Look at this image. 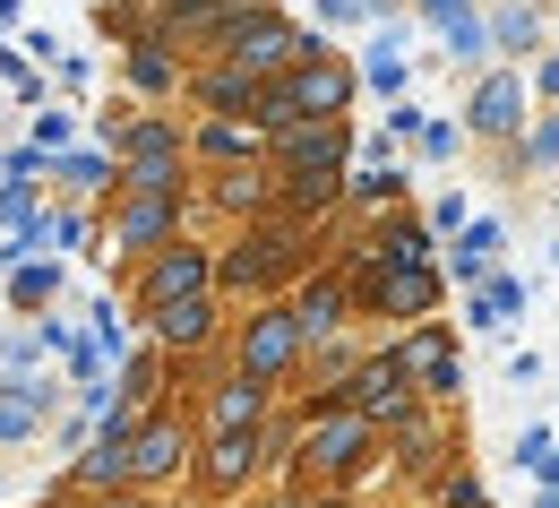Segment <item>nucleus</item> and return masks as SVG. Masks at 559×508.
I'll use <instances>...</instances> for the list:
<instances>
[{
    "label": "nucleus",
    "mask_w": 559,
    "mask_h": 508,
    "mask_svg": "<svg viewBox=\"0 0 559 508\" xmlns=\"http://www.w3.org/2000/svg\"><path fill=\"white\" fill-rule=\"evenodd\" d=\"M319 17H328V26H345V17H361V0H319Z\"/></svg>",
    "instance_id": "obj_28"
},
{
    "label": "nucleus",
    "mask_w": 559,
    "mask_h": 508,
    "mask_svg": "<svg viewBox=\"0 0 559 508\" xmlns=\"http://www.w3.org/2000/svg\"><path fill=\"white\" fill-rule=\"evenodd\" d=\"M396 379H405V363H396V354H388V363H370L361 379H353V405H361L370 423H379V414H396V405H405V388H396Z\"/></svg>",
    "instance_id": "obj_9"
},
{
    "label": "nucleus",
    "mask_w": 559,
    "mask_h": 508,
    "mask_svg": "<svg viewBox=\"0 0 559 508\" xmlns=\"http://www.w3.org/2000/svg\"><path fill=\"white\" fill-rule=\"evenodd\" d=\"M301 448H310V457H319L328 474H345L353 457L370 448V414H361V405H336V414H319V423L301 432Z\"/></svg>",
    "instance_id": "obj_3"
},
{
    "label": "nucleus",
    "mask_w": 559,
    "mask_h": 508,
    "mask_svg": "<svg viewBox=\"0 0 559 508\" xmlns=\"http://www.w3.org/2000/svg\"><path fill=\"white\" fill-rule=\"evenodd\" d=\"M551 155H559V113L543 121V130H534V164H551Z\"/></svg>",
    "instance_id": "obj_27"
},
{
    "label": "nucleus",
    "mask_w": 559,
    "mask_h": 508,
    "mask_svg": "<svg viewBox=\"0 0 559 508\" xmlns=\"http://www.w3.org/2000/svg\"><path fill=\"white\" fill-rule=\"evenodd\" d=\"M0 216L17 224V233H35V199H26V181H0Z\"/></svg>",
    "instance_id": "obj_23"
},
{
    "label": "nucleus",
    "mask_w": 559,
    "mask_h": 508,
    "mask_svg": "<svg viewBox=\"0 0 559 508\" xmlns=\"http://www.w3.org/2000/svg\"><path fill=\"white\" fill-rule=\"evenodd\" d=\"M44 414H52V397H44V388H9V397H0V439L44 432Z\"/></svg>",
    "instance_id": "obj_14"
},
{
    "label": "nucleus",
    "mask_w": 559,
    "mask_h": 508,
    "mask_svg": "<svg viewBox=\"0 0 559 508\" xmlns=\"http://www.w3.org/2000/svg\"><path fill=\"white\" fill-rule=\"evenodd\" d=\"M490 44H508V52H525V44H534V17H525V9H508V17H499V35H490Z\"/></svg>",
    "instance_id": "obj_24"
},
{
    "label": "nucleus",
    "mask_w": 559,
    "mask_h": 508,
    "mask_svg": "<svg viewBox=\"0 0 559 508\" xmlns=\"http://www.w3.org/2000/svg\"><path fill=\"white\" fill-rule=\"evenodd\" d=\"M78 474H86V483H121V474H130V439H121V423L104 432V448L78 457Z\"/></svg>",
    "instance_id": "obj_16"
},
{
    "label": "nucleus",
    "mask_w": 559,
    "mask_h": 508,
    "mask_svg": "<svg viewBox=\"0 0 559 508\" xmlns=\"http://www.w3.org/2000/svg\"><path fill=\"white\" fill-rule=\"evenodd\" d=\"M448 52H456V61H474V52H490V35L474 26V17H448Z\"/></svg>",
    "instance_id": "obj_22"
},
{
    "label": "nucleus",
    "mask_w": 559,
    "mask_h": 508,
    "mask_svg": "<svg viewBox=\"0 0 559 508\" xmlns=\"http://www.w3.org/2000/svg\"><path fill=\"white\" fill-rule=\"evenodd\" d=\"M104 508H130V500H104Z\"/></svg>",
    "instance_id": "obj_30"
},
{
    "label": "nucleus",
    "mask_w": 559,
    "mask_h": 508,
    "mask_svg": "<svg viewBox=\"0 0 559 508\" xmlns=\"http://www.w3.org/2000/svg\"><path fill=\"white\" fill-rule=\"evenodd\" d=\"M379 259H388V268H370V293H379V302H388L396 319H421V310L439 302V276H430V259H414V250H396V241H388Z\"/></svg>",
    "instance_id": "obj_1"
},
{
    "label": "nucleus",
    "mask_w": 559,
    "mask_h": 508,
    "mask_svg": "<svg viewBox=\"0 0 559 508\" xmlns=\"http://www.w3.org/2000/svg\"><path fill=\"white\" fill-rule=\"evenodd\" d=\"M164 336H173V345H199V336H207V302H199V293H190V302H164Z\"/></svg>",
    "instance_id": "obj_19"
},
{
    "label": "nucleus",
    "mask_w": 559,
    "mask_h": 508,
    "mask_svg": "<svg viewBox=\"0 0 559 508\" xmlns=\"http://www.w3.org/2000/svg\"><path fill=\"white\" fill-rule=\"evenodd\" d=\"M328 310H336V293L310 285V302H301V328H328Z\"/></svg>",
    "instance_id": "obj_26"
},
{
    "label": "nucleus",
    "mask_w": 559,
    "mask_h": 508,
    "mask_svg": "<svg viewBox=\"0 0 559 508\" xmlns=\"http://www.w3.org/2000/svg\"><path fill=\"white\" fill-rule=\"evenodd\" d=\"M490 259H499V224H474L456 250H448V276H465V285H483L490 276Z\"/></svg>",
    "instance_id": "obj_12"
},
{
    "label": "nucleus",
    "mask_w": 559,
    "mask_h": 508,
    "mask_svg": "<svg viewBox=\"0 0 559 508\" xmlns=\"http://www.w3.org/2000/svg\"><path fill=\"white\" fill-rule=\"evenodd\" d=\"M164 224H173V190H146L139 208H130V216H121V241H155V233H164Z\"/></svg>",
    "instance_id": "obj_17"
},
{
    "label": "nucleus",
    "mask_w": 559,
    "mask_h": 508,
    "mask_svg": "<svg viewBox=\"0 0 559 508\" xmlns=\"http://www.w3.org/2000/svg\"><path fill=\"white\" fill-rule=\"evenodd\" d=\"M284 52H293V35H284V26H259V35L241 44V70H267V61H284Z\"/></svg>",
    "instance_id": "obj_20"
},
{
    "label": "nucleus",
    "mask_w": 559,
    "mask_h": 508,
    "mask_svg": "<svg viewBox=\"0 0 559 508\" xmlns=\"http://www.w3.org/2000/svg\"><path fill=\"white\" fill-rule=\"evenodd\" d=\"M396 363L414 370V379H430V388H456V345H448V336H414Z\"/></svg>",
    "instance_id": "obj_11"
},
{
    "label": "nucleus",
    "mask_w": 559,
    "mask_h": 508,
    "mask_svg": "<svg viewBox=\"0 0 559 508\" xmlns=\"http://www.w3.org/2000/svg\"><path fill=\"white\" fill-rule=\"evenodd\" d=\"M336 155H345V130H336V121L301 130V139H293V190H301V199H328V190H336Z\"/></svg>",
    "instance_id": "obj_4"
},
{
    "label": "nucleus",
    "mask_w": 559,
    "mask_h": 508,
    "mask_svg": "<svg viewBox=\"0 0 559 508\" xmlns=\"http://www.w3.org/2000/svg\"><path fill=\"white\" fill-rule=\"evenodd\" d=\"M516 121H525V86H516V78H483V86H474V130L508 139Z\"/></svg>",
    "instance_id": "obj_6"
},
{
    "label": "nucleus",
    "mask_w": 559,
    "mask_h": 508,
    "mask_svg": "<svg viewBox=\"0 0 559 508\" xmlns=\"http://www.w3.org/2000/svg\"><path fill=\"white\" fill-rule=\"evenodd\" d=\"M336 104H345V70L336 61H310V70H293L284 86H267V121H293V113L336 121Z\"/></svg>",
    "instance_id": "obj_2"
},
{
    "label": "nucleus",
    "mask_w": 559,
    "mask_h": 508,
    "mask_svg": "<svg viewBox=\"0 0 559 508\" xmlns=\"http://www.w3.org/2000/svg\"><path fill=\"white\" fill-rule=\"evenodd\" d=\"M173 465H181V432H173V423H155V432L130 439V474H173Z\"/></svg>",
    "instance_id": "obj_13"
},
{
    "label": "nucleus",
    "mask_w": 559,
    "mask_h": 508,
    "mask_svg": "<svg viewBox=\"0 0 559 508\" xmlns=\"http://www.w3.org/2000/svg\"><path fill=\"white\" fill-rule=\"evenodd\" d=\"M199 285H207V259H199V250H173V259H155V276H146L155 310H164V302H190Z\"/></svg>",
    "instance_id": "obj_8"
},
{
    "label": "nucleus",
    "mask_w": 559,
    "mask_h": 508,
    "mask_svg": "<svg viewBox=\"0 0 559 508\" xmlns=\"http://www.w3.org/2000/svg\"><path fill=\"white\" fill-rule=\"evenodd\" d=\"M250 423H259V370L215 388V432H250Z\"/></svg>",
    "instance_id": "obj_10"
},
{
    "label": "nucleus",
    "mask_w": 559,
    "mask_h": 508,
    "mask_svg": "<svg viewBox=\"0 0 559 508\" xmlns=\"http://www.w3.org/2000/svg\"><path fill=\"white\" fill-rule=\"evenodd\" d=\"M130 181L139 190H173V139L155 121H139V139H130Z\"/></svg>",
    "instance_id": "obj_7"
},
{
    "label": "nucleus",
    "mask_w": 559,
    "mask_h": 508,
    "mask_svg": "<svg viewBox=\"0 0 559 508\" xmlns=\"http://www.w3.org/2000/svg\"><path fill=\"white\" fill-rule=\"evenodd\" d=\"M70 181H78V190H95V181H112V164H104V155H70Z\"/></svg>",
    "instance_id": "obj_25"
},
{
    "label": "nucleus",
    "mask_w": 559,
    "mask_h": 508,
    "mask_svg": "<svg viewBox=\"0 0 559 508\" xmlns=\"http://www.w3.org/2000/svg\"><path fill=\"white\" fill-rule=\"evenodd\" d=\"M52 285H61V276H52V268H17V276H9V293H17V302H26V310H35V302H52Z\"/></svg>",
    "instance_id": "obj_21"
},
{
    "label": "nucleus",
    "mask_w": 559,
    "mask_h": 508,
    "mask_svg": "<svg viewBox=\"0 0 559 508\" xmlns=\"http://www.w3.org/2000/svg\"><path fill=\"white\" fill-rule=\"evenodd\" d=\"M421 9H430V17H465V0H421Z\"/></svg>",
    "instance_id": "obj_29"
},
{
    "label": "nucleus",
    "mask_w": 559,
    "mask_h": 508,
    "mask_svg": "<svg viewBox=\"0 0 559 508\" xmlns=\"http://www.w3.org/2000/svg\"><path fill=\"white\" fill-rule=\"evenodd\" d=\"M525 310V285L516 276H483V293H474V328H499V319H516Z\"/></svg>",
    "instance_id": "obj_15"
},
{
    "label": "nucleus",
    "mask_w": 559,
    "mask_h": 508,
    "mask_svg": "<svg viewBox=\"0 0 559 508\" xmlns=\"http://www.w3.org/2000/svg\"><path fill=\"white\" fill-rule=\"evenodd\" d=\"M301 336H310V328H301V310H293V319H259V328H250V345H241V363L267 379V370L293 363V345H301Z\"/></svg>",
    "instance_id": "obj_5"
},
{
    "label": "nucleus",
    "mask_w": 559,
    "mask_h": 508,
    "mask_svg": "<svg viewBox=\"0 0 559 508\" xmlns=\"http://www.w3.org/2000/svg\"><path fill=\"white\" fill-rule=\"evenodd\" d=\"M207 474H215V483H241V474H250V432H215Z\"/></svg>",
    "instance_id": "obj_18"
}]
</instances>
